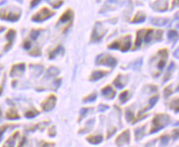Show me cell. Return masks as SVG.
I'll use <instances>...</instances> for the list:
<instances>
[{
  "label": "cell",
  "instance_id": "cell-21",
  "mask_svg": "<svg viewBox=\"0 0 179 147\" xmlns=\"http://www.w3.org/2000/svg\"><path fill=\"white\" fill-rule=\"evenodd\" d=\"M167 22V19H165V18H154V19H152V23L157 26H163L165 25Z\"/></svg>",
  "mask_w": 179,
  "mask_h": 147
},
{
  "label": "cell",
  "instance_id": "cell-27",
  "mask_svg": "<svg viewBox=\"0 0 179 147\" xmlns=\"http://www.w3.org/2000/svg\"><path fill=\"white\" fill-rule=\"evenodd\" d=\"M96 98H97V95L95 93H93V94H91V95H88V96L86 97V98H84L83 101H85V102H92V101L95 100Z\"/></svg>",
  "mask_w": 179,
  "mask_h": 147
},
{
  "label": "cell",
  "instance_id": "cell-40",
  "mask_svg": "<svg viewBox=\"0 0 179 147\" xmlns=\"http://www.w3.org/2000/svg\"><path fill=\"white\" fill-rule=\"evenodd\" d=\"M3 29H4V27H0V32H1L2 31H3Z\"/></svg>",
  "mask_w": 179,
  "mask_h": 147
},
{
  "label": "cell",
  "instance_id": "cell-8",
  "mask_svg": "<svg viewBox=\"0 0 179 147\" xmlns=\"http://www.w3.org/2000/svg\"><path fill=\"white\" fill-rule=\"evenodd\" d=\"M55 97L54 95H50V96L46 99V101H45L44 103H42V108L44 110L49 111V110L52 109L54 108L55 104Z\"/></svg>",
  "mask_w": 179,
  "mask_h": 147
},
{
  "label": "cell",
  "instance_id": "cell-13",
  "mask_svg": "<svg viewBox=\"0 0 179 147\" xmlns=\"http://www.w3.org/2000/svg\"><path fill=\"white\" fill-rule=\"evenodd\" d=\"M72 17H73L72 10L68 9L60 17V18H59V22H60V23H66V22H68V21H69L70 19H71Z\"/></svg>",
  "mask_w": 179,
  "mask_h": 147
},
{
  "label": "cell",
  "instance_id": "cell-32",
  "mask_svg": "<svg viewBox=\"0 0 179 147\" xmlns=\"http://www.w3.org/2000/svg\"><path fill=\"white\" fill-rule=\"evenodd\" d=\"M167 141H169V137L167 136V135H163V136L161 137V142L163 145H166Z\"/></svg>",
  "mask_w": 179,
  "mask_h": 147
},
{
  "label": "cell",
  "instance_id": "cell-41",
  "mask_svg": "<svg viewBox=\"0 0 179 147\" xmlns=\"http://www.w3.org/2000/svg\"><path fill=\"white\" fill-rule=\"evenodd\" d=\"M1 93H2V87L0 86V94H1Z\"/></svg>",
  "mask_w": 179,
  "mask_h": 147
},
{
  "label": "cell",
  "instance_id": "cell-6",
  "mask_svg": "<svg viewBox=\"0 0 179 147\" xmlns=\"http://www.w3.org/2000/svg\"><path fill=\"white\" fill-rule=\"evenodd\" d=\"M0 18L7 21H17L19 18V14H14L12 12L5 13L4 10L0 9Z\"/></svg>",
  "mask_w": 179,
  "mask_h": 147
},
{
  "label": "cell",
  "instance_id": "cell-28",
  "mask_svg": "<svg viewBox=\"0 0 179 147\" xmlns=\"http://www.w3.org/2000/svg\"><path fill=\"white\" fill-rule=\"evenodd\" d=\"M144 131V127H141V128H140V127L138 128V129L135 131V135H136V138H137V139L139 138V135H140L143 134Z\"/></svg>",
  "mask_w": 179,
  "mask_h": 147
},
{
  "label": "cell",
  "instance_id": "cell-39",
  "mask_svg": "<svg viewBox=\"0 0 179 147\" xmlns=\"http://www.w3.org/2000/svg\"><path fill=\"white\" fill-rule=\"evenodd\" d=\"M31 3H33V4H31V7H34L35 5H36V4H38V1H36V2H31Z\"/></svg>",
  "mask_w": 179,
  "mask_h": 147
},
{
  "label": "cell",
  "instance_id": "cell-11",
  "mask_svg": "<svg viewBox=\"0 0 179 147\" xmlns=\"http://www.w3.org/2000/svg\"><path fill=\"white\" fill-rule=\"evenodd\" d=\"M25 69V65L24 64H17L13 65V67L12 68L10 71V75H12V76H13L14 75H17V74L20 73V71H24Z\"/></svg>",
  "mask_w": 179,
  "mask_h": 147
},
{
  "label": "cell",
  "instance_id": "cell-17",
  "mask_svg": "<svg viewBox=\"0 0 179 147\" xmlns=\"http://www.w3.org/2000/svg\"><path fill=\"white\" fill-rule=\"evenodd\" d=\"M6 117L7 119H17L19 118V115L17 114V112L13 108H11L7 112Z\"/></svg>",
  "mask_w": 179,
  "mask_h": 147
},
{
  "label": "cell",
  "instance_id": "cell-43",
  "mask_svg": "<svg viewBox=\"0 0 179 147\" xmlns=\"http://www.w3.org/2000/svg\"><path fill=\"white\" fill-rule=\"evenodd\" d=\"M0 115H1V110H0Z\"/></svg>",
  "mask_w": 179,
  "mask_h": 147
},
{
  "label": "cell",
  "instance_id": "cell-10",
  "mask_svg": "<svg viewBox=\"0 0 179 147\" xmlns=\"http://www.w3.org/2000/svg\"><path fill=\"white\" fill-rule=\"evenodd\" d=\"M14 36H15V32L13 29H10V30L6 33V38L8 40V43H7V45H6L4 47L5 50H8V48L11 46V45H12V41H13Z\"/></svg>",
  "mask_w": 179,
  "mask_h": 147
},
{
  "label": "cell",
  "instance_id": "cell-7",
  "mask_svg": "<svg viewBox=\"0 0 179 147\" xmlns=\"http://www.w3.org/2000/svg\"><path fill=\"white\" fill-rule=\"evenodd\" d=\"M129 141H130L129 131H123L122 133L117 138V144L119 146L123 145L124 144H126V143H129Z\"/></svg>",
  "mask_w": 179,
  "mask_h": 147
},
{
  "label": "cell",
  "instance_id": "cell-36",
  "mask_svg": "<svg viewBox=\"0 0 179 147\" xmlns=\"http://www.w3.org/2000/svg\"><path fill=\"white\" fill-rule=\"evenodd\" d=\"M30 46H31V43H30L29 41H25L24 43V47L26 49H29Z\"/></svg>",
  "mask_w": 179,
  "mask_h": 147
},
{
  "label": "cell",
  "instance_id": "cell-42",
  "mask_svg": "<svg viewBox=\"0 0 179 147\" xmlns=\"http://www.w3.org/2000/svg\"><path fill=\"white\" fill-rule=\"evenodd\" d=\"M177 92H179V87L177 88Z\"/></svg>",
  "mask_w": 179,
  "mask_h": 147
},
{
  "label": "cell",
  "instance_id": "cell-15",
  "mask_svg": "<svg viewBox=\"0 0 179 147\" xmlns=\"http://www.w3.org/2000/svg\"><path fill=\"white\" fill-rule=\"evenodd\" d=\"M113 83H114L115 85L118 88V89H122V88L124 87L125 84V82L123 81V76L121 75H119L113 81Z\"/></svg>",
  "mask_w": 179,
  "mask_h": 147
},
{
  "label": "cell",
  "instance_id": "cell-12",
  "mask_svg": "<svg viewBox=\"0 0 179 147\" xmlns=\"http://www.w3.org/2000/svg\"><path fill=\"white\" fill-rule=\"evenodd\" d=\"M102 93L104 96L107 97L108 98H112L115 96V91L112 89V88L110 86H107L102 90Z\"/></svg>",
  "mask_w": 179,
  "mask_h": 147
},
{
  "label": "cell",
  "instance_id": "cell-1",
  "mask_svg": "<svg viewBox=\"0 0 179 147\" xmlns=\"http://www.w3.org/2000/svg\"><path fill=\"white\" fill-rule=\"evenodd\" d=\"M170 117L167 114H157L153 119V127L150 131V133L156 132L163 129L167 123L169 122Z\"/></svg>",
  "mask_w": 179,
  "mask_h": 147
},
{
  "label": "cell",
  "instance_id": "cell-33",
  "mask_svg": "<svg viewBox=\"0 0 179 147\" xmlns=\"http://www.w3.org/2000/svg\"><path fill=\"white\" fill-rule=\"evenodd\" d=\"M171 93H172V90L169 89V87L166 88L165 90H164V93H165L166 96H169V94H170Z\"/></svg>",
  "mask_w": 179,
  "mask_h": 147
},
{
  "label": "cell",
  "instance_id": "cell-4",
  "mask_svg": "<svg viewBox=\"0 0 179 147\" xmlns=\"http://www.w3.org/2000/svg\"><path fill=\"white\" fill-rule=\"evenodd\" d=\"M53 14H54V12H51V11H50L48 8H44L40 10L36 15H35L32 17V20L35 22H40L45 19H47L48 17H50V16L53 15Z\"/></svg>",
  "mask_w": 179,
  "mask_h": 147
},
{
  "label": "cell",
  "instance_id": "cell-9",
  "mask_svg": "<svg viewBox=\"0 0 179 147\" xmlns=\"http://www.w3.org/2000/svg\"><path fill=\"white\" fill-rule=\"evenodd\" d=\"M107 73V71H103V70H96L94 72H92V74L91 75L90 80H92V81H96V80L102 78L104 75H106Z\"/></svg>",
  "mask_w": 179,
  "mask_h": 147
},
{
  "label": "cell",
  "instance_id": "cell-26",
  "mask_svg": "<svg viewBox=\"0 0 179 147\" xmlns=\"http://www.w3.org/2000/svg\"><path fill=\"white\" fill-rule=\"evenodd\" d=\"M167 36H169V40H173L174 38H176L177 36V31H175V30H171V31H169Z\"/></svg>",
  "mask_w": 179,
  "mask_h": 147
},
{
  "label": "cell",
  "instance_id": "cell-2",
  "mask_svg": "<svg viewBox=\"0 0 179 147\" xmlns=\"http://www.w3.org/2000/svg\"><path fill=\"white\" fill-rule=\"evenodd\" d=\"M131 42H130V36L128 35L125 36L121 41H113L110 45H108V48L110 49H120L122 51H126L130 49Z\"/></svg>",
  "mask_w": 179,
  "mask_h": 147
},
{
  "label": "cell",
  "instance_id": "cell-14",
  "mask_svg": "<svg viewBox=\"0 0 179 147\" xmlns=\"http://www.w3.org/2000/svg\"><path fill=\"white\" fill-rule=\"evenodd\" d=\"M158 99H159V96H157V95H156V96L152 97V98L150 99V101H149V103H150V105H149L148 107H146V108H144V109H142L141 111H140L139 114H140V113H142V112H144V111H146V110H148V109H150V108H152V107H154V106L155 105L156 102H157Z\"/></svg>",
  "mask_w": 179,
  "mask_h": 147
},
{
  "label": "cell",
  "instance_id": "cell-24",
  "mask_svg": "<svg viewBox=\"0 0 179 147\" xmlns=\"http://www.w3.org/2000/svg\"><path fill=\"white\" fill-rule=\"evenodd\" d=\"M16 137V134H14L13 137H10L7 141H6L5 145L3 147H13V143H14V139Z\"/></svg>",
  "mask_w": 179,
  "mask_h": 147
},
{
  "label": "cell",
  "instance_id": "cell-38",
  "mask_svg": "<svg viewBox=\"0 0 179 147\" xmlns=\"http://www.w3.org/2000/svg\"><path fill=\"white\" fill-rule=\"evenodd\" d=\"M177 137H179V131H175V135H174V139H176V138H177Z\"/></svg>",
  "mask_w": 179,
  "mask_h": 147
},
{
  "label": "cell",
  "instance_id": "cell-5",
  "mask_svg": "<svg viewBox=\"0 0 179 147\" xmlns=\"http://www.w3.org/2000/svg\"><path fill=\"white\" fill-rule=\"evenodd\" d=\"M105 32H106V31L102 30L101 24L97 23L95 27H94V30H93V32H92V41H99V40L102 39L103 35L105 34Z\"/></svg>",
  "mask_w": 179,
  "mask_h": 147
},
{
  "label": "cell",
  "instance_id": "cell-18",
  "mask_svg": "<svg viewBox=\"0 0 179 147\" xmlns=\"http://www.w3.org/2000/svg\"><path fill=\"white\" fill-rule=\"evenodd\" d=\"M88 140L90 143L92 144H98L102 141V136L101 135H92V136L88 137Z\"/></svg>",
  "mask_w": 179,
  "mask_h": 147
},
{
  "label": "cell",
  "instance_id": "cell-25",
  "mask_svg": "<svg viewBox=\"0 0 179 147\" xmlns=\"http://www.w3.org/2000/svg\"><path fill=\"white\" fill-rule=\"evenodd\" d=\"M128 94H129L128 91H124L122 93H121V95H120V99H121V102H125V101L129 98Z\"/></svg>",
  "mask_w": 179,
  "mask_h": 147
},
{
  "label": "cell",
  "instance_id": "cell-19",
  "mask_svg": "<svg viewBox=\"0 0 179 147\" xmlns=\"http://www.w3.org/2000/svg\"><path fill=\"white\" fill-rule=\"evenodd\" d=\"M144 21H145V15L143 13H138L132 20L133 23H143Z\"/></svg>",
  "mask_w": 179,
  "mask_h": 147
},
{
  "label": "cell",
  "instance_id": "cell-31",
  "mask_svg": "<svg viewBox=\"0 0 179 147\" xmlns=\"http://www.w3.org/2000/svg\"><path fill=\"white\" fill-rule=\"evenodd\" d=\"M38 35H39V31L32 30V32H31V38L32 39H36V37L38 36Z\"/></svg>",
  "mask_w": 179,
  "mask_h": 147
},
{
  "label": "cell",
  "instance_id": "cell-20",
  "mask_svg": "<svg viewBox=\"0 0 179 147\" xmlns=\"http://www.w3.org/2000/svg\"><path fill=\"white\" fill-rule=\"evenodd\" d=\"M154 33V30L153 29H147L145 30L144 32V41L146 43H149L152 39V34Z\"/></svg>",
  "mask_w": 179,
  "mask_h": 147
},
{
  "label": "cell",
  "instance_id": "cell-22",
  "mask_svg": "<svg viewBox=\"0 0 179 147\" xmlns=\"http://www.w3.org/2000/svg\"><path fill=\"white\" fill-rule=\"evenodd\" d=\"M64 52V49H63V47L60 46H59L57 48H55L52 52L50 53V59H52V58H54L55 56H56L57 54H59V53H63Z\"/></svg>",
  "mask_w": 179,
  "mask_h": 147
},
{
  "label": "cell",
  "instance_id": "cell-37",
  "mask_svg": "<svg viewBox=\"0 0 179 147\" xmlns=\"http://www.w3.org/2000/svg\"><path fill=\"white\" fill-rule=\"evenodd\" d=\"M174 56L177 57V58H179V48L174 52Z\"/></svg>",
  "mask_w": 179,
  "mask_h": 147
},
{
  "label": "cell",
  "instance_id": "cell-35",
  "mask_svg": "<svg viewBox=\"0 0 179 147\" xmlns=\"http://www.w3.org/2000/svg\"><path fill=\"white\" fill-rule=\"evenodd\" d=\"M88 112V109L87 108H83L81 110V117H83L85 116V114H86V112Z\"/></svg>",
  "mask_w": 179,
  "mask_h": 147
},
{
  "label": "cell",
  "instance_id": "cell-23",
  "mask_svg": "<svg viewBox=\"0 0 179 147\" xmlns=\"http://www.w3.org/2000/svg\"><path fill=\"white\" fill-rule=\"evenodd\" d=\"M170 108L173 109L175 112H179V98L175 99L174 101H173L170 104Z\"/></svg>",
  "mask_w": 179,
  "mask_h": 147
},
{
  "label": "cell",
  "instance_id": "cell-34",
  "mask_svg": "<svg viewBox=\"0 0 179 147\" xmlns=\"http://www.w3.org/2000/svg\"><path fill=\"white\" fill-rule=\"evenodd\" d=\"M6 127H7L6 126H3V127H0V139H1V137H2L3 131H4L6 130Z\"/></svg>",
  "mask_w": 179,
  "mask_h": 147
},
{
  "label": "cell",
  "instance_id": "cell-30",
  "mask_svg": "<svg viewBox=\"0 0 179 147\" xmlns=\"http://www.w3.org/2000/svg\"><path fill=\"white\" fill-rule=\"evenodd\" d=\"M36 114H37V113H34L32 111H28V112H26V117H29V118H31V117H35Z\"/></svg>",
  "mask_w": 179,
  "mask_h": 147
},
{
  "label": "cell",
  "instance_id": "cell-16",
  "mask_svg": "<svg viewBox=\"0 0 179 147\" xmlns=\"http://www.w3.org/2000/svg\"><path fill=\"white\" fill-rule=\"evenodd\" d=\"M145 32V30L144 29H141L137 32V36H136V40H135V46H140L141 45V42H142V39L144 36V33Z\"/></svg>",
  "mask_w": 179,
  "mask_h": 147
},
{
  "label": "cell",
  "instance_id": "cell-29",
  "mask_svg": "<svg viewBox=\"0 0 179 147\" xmlns=\"http://www.w3.org/2000/svg\"><path fill=\"white\" fill-rule=\"evenodd\" d=\"M133 117H134V113L130 111V110H128V111L126 112V119L128 121H131L133 119Z\"/></svg>",
  "mask_w": 179,
  "mask_h": 147
},
{
  "label": "cell",
  "instance_id": "cell-3",
  "mask_svg": "<svg viewBox=\"0 0 179 147\" xmlns=\"http://www.w3.org/2000/svg\"><path fill=\"white\" fill-rule=\"evenodd\" d=\"M117 60L109 55H107V56H102L98 58V62L97 64H101V65H105L107 66H111V67H114L117 65Z\"/></svg>",
  "mask_w": 179,
  "mask_h": 147
}]
</instances>
